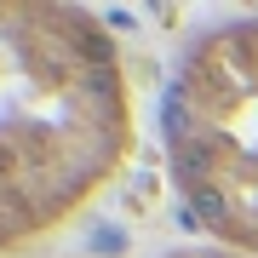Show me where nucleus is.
<instances>
[{
	"mask_svg": "<svg viewBox=\"0 0 258 258\" xmlns=\"http://www.w3.org/2000/svg\"><path fill=\"white\" fill-rule=\"evenodd\" d=\"M132 144L126 52L98 12L0 0V258L86 212Z\"/></svg>",
	"mask_w": 258,
	"mask_h": 258,
	"instance_id": "1",
	"label": "nucleus"
},
{
	"mask_svg": "<svg viewBox=\"0 0 258 258\" xmlns=\"http://www.w3.org/2000/svg\"><path fill=\"white\" fill-rule=\"evenodd\" d=\"M172 195L218 252L258 258V18L195 35L161 98Z\"/></svg>",
	"mask_w": 258,
	"mask_h": 258,
	"instance_id": "2",
	"label": "nucleus"
}]
</instances>
